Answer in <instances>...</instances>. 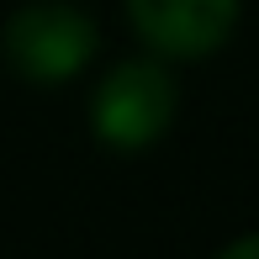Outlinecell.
I'll use <instances>...</instances> for the list:
<instances>
[{"label":"cell","mask_w":259,"mask_h":259,"mask_svg":"<svg viewBox=\"0 0 259 259\" xmlns=\"http://www.w3.org/2000/svg\"><path fill=\"white\" fill-rule=\"evenodd\" d=\"M90 116L111 148H148L175 122V85L154 58H127L101 79Z\"/></svg>","instance_id":"6da1fadb"},{"label":"cell","mask_w":259,"mask_h":259,"mask_svg":"<svg viewBox=\"0 0 259 259\" xmlns=\"http://www.w3.org/2000/svg\"><path fill=\"white\" fill-rule=\"evenodd\" d=\"M0 48L6 64L27 79H69L96 48V21H85V11L64 0H37L6 21Z\"/></svg>","instance_id":"7a4b0ae2"},{"label":"cell","mask_w":259,"mask_h":259,"mask_svg":"<svg viewBox=\"0 0 259 259\" xmlns=\"http://www.w3.org/2000/svg\"><path fill=\"white\" fill-rule=\"evenodd\" d=\"M127 16L154 53L201 58L228 42L238 21V0H127Z\"/></svg>","instance_id":"3957f363"},{"label":"cell","mask_w":259,"mask_h":259,"mask_svg":"<svg viewBox=\"0 0 259 259\" xmlns=\"http://www.w3.org/2000/svg\"><path fill=\"white\" fill-rule=\"evenodd\" d=\"M217 259H259V233H254V238H238L233 249H222Z\"/></svg>","instance_id":"277c9868"}]
</instances>
